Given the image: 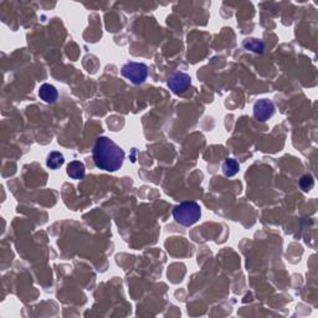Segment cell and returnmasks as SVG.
Wrapping results in <instances>:
<instances>
[{"mask_svg": "<svg viewBox=\"0 0 318 318\" xmlns=\"http://www.w3.org/2000/svg\"><path fill=\"white\" fill-rule=\"evenodd\" d=\"M221 169L225 177H234V175H236L237 173H239V170H240V165H239V163H237L235 159L227 158L225 159L224 163H222Z\"/></svg>", "mask_w": 318, "mask_h": 318, "instance_id": "ba28073f", "label": "cell"}, {"mask_svg": "<svg viewBox=\"0 0 318 318\" xmlns=\"http://www.w3.org/2000/svg\"><path fill=\"white\" fill-rule=\"evenodd\" d=\"M244 48L249 49V50L251 51H255V53H261L264 49V45L260 43V41L256 40V39H250V40L244 43Z\"/></svg>", "mask_w": 318, "mask_h": 318, "instance_id": "8fae6325", "label": "cell"}, {"mask_svg": "<svg viewBox=\"0 0 318 318\" xmlns=\"http://www.w3.org/2000/svg\"><path fill=\"white\" fill-rule=\"evenodd\" d=\"M313 185H315V180H313L312 175L306 174L300 179V187L303 192H310L313 188Z\"/></svg>", "mask_w": 318, "mask_h": 318, "instance_id": "30bf717a", "label": "cell"}, {"mask_svg": "<svg viewBox=\"0 0 318 318\" xmlns=\"http://www.w3.org/2000/svg\"><path fill=\"white\" fill-rule=\"evenodd\" d=\"M39 97L46 104H55L58 97V92L53 85L44 84L39 89Z\"/></svg>", "mask_w": 318, "mask_h": 318, "instance_id": "8992f818", "label": "cell"}, {"mask_svg": "<svg viewBox=\"0 0 318 318\" xmlns=\"http://www.w3.org/2000/svg\"><path fill=\"white\" fill-rule=\"evenodd\" d=\"M63 163H65V158H63V154L60 153V152H51L48 156V159H46V165L50 169H58V168L62 167Z\"/></svg>", "mask_w": 318, "mask_h": 318, "instance_id": "9c48e42d", "label": "cell"}, {"mask_svg": "<svg viewBox=\"0 0 318 318\" xmlns=\"http://www.w3.org/2000/svg\"><path fill=\"white\" fill-rule=\"evenodd\" d=\"M173 216L175 221L179 222L183 226H192L195 222L199 221L202 216V209L199 204L195 202H184L174 208Z\"/></svg>", "mask_w": 318, "mask_h": 318, "instance_id": "7a4b0ae2", "label": "cell"}, {"mask_svg": "<svg viewBox=\"0 0 318 318\" xmlns=\"http://www.w3.org/2000/svg\"><path fill=\"white\" fill-rule=\"evenodd\" d=\"M192 85V78L188 73L177 72L168 80V86L175 94H183Z\"/></svg>", "mask_w": 318, "mask_h": 318, "instance_id": "277c9868", "label": "cell"}, {"mask_svg": "<svg viewBox=\"0 0 318 318\" xmlns=\"http://www.w3.org/2000/svg\"><path fill=\"white\" fill-rule=\"evenodd\" d=\"M121 73L133 85H141L148 77V67L142 62H127L122 66Z\"/></svg>", "mask_w": 318, "mask_h": 318, "instance_id": "3957f363", "label": "cell"}, {"mask_svg": "<svg viewBox=\"0 0 318 318\" xmlns=\"http://www.w3.org/2000/svg\"><path fill=\"white\" fill-rule=\"evenodd\" d=\"M92 157L97 168L106 172H116L123 164L124 152L112 139L100 137L94 146Z\"/></svg>", "mask_w": 318, "mask_h": 318, "instance_id": "6da1fadb", "label": "cell"}, {"mask_svg": "<svg viewBox=\"0 0 318 318\" xmlns=\"http://www.w3.org/2000/svg\"><path fill=\"white\" fill-rule=\"evenodd\" d=\"M85 173H86V170H85V165L82 162L73 160V162H71L67 165V175L70 178H72V179H84Z\"/></svg>", "mask_w": 318, "mask_h": 318, "instance_id": "52a82bcc", "label": "cell"}, {"mask_svg": "<svg viewBox=\"0 0 318 318\" xmlns=\"http://www.w3.org/2000/svg\"><path fill=\"white\" fill-rule=\"evenodd\" d=\"M275 113V106L270 100H259L255 105H254V116L258 121L265 122L268 118L273 116Z\"/></svg>", "mask_w": 318, "mask_h": 318, "instance_id": "5b68a950", "label": "cell"}]
</instances>
